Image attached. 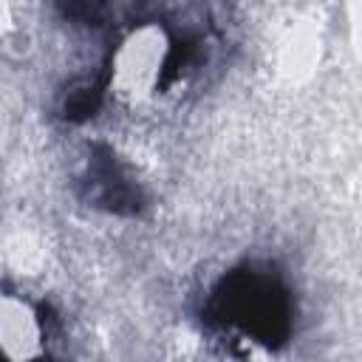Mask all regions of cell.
<instances>
[{"label":"cell","mask_w":362,"mask_h":362,"mask_svg":"<svg viewBox=\"0 0 362 362\" xmlns=\"http://www.w3.org/2000/svg\"><path fill=\"white\" fill-rule=\"evenodd\" d=\"M229 17L215 0H150L105 54L107 90L130 107L184 99L221 65Z\"/></svg>","instance_id":"obj_1"},{"label":"cell","mask_w":362,"mask_h":362,"mask_svg":"<svg viewBox=\"0 0 362 362\" xmlns=\"http://www.w3.org/2000/svg\"><path fill=\"white\" fill-rule=\"evenodd\" d=\"M201 322L232 354L266 356L288 345L297 322V300L274 263L243 260L209 286Z\"/></svg>","instance_id":"obj_2"},{"label":"cell","mask_w":362,"mask_h":362,"mask_svg":"<svg viewBox=\"0 0 362 362\" xmlns=\"http://www.w3.org/2000/svg\"><path fill=\"white\" fill-rule=\"evenodd\" d=\"M51 3L62 23L74 28H93L105 20L110 0H51Z\"/></svg>","instance_id":"obj_6"},{"label":"cell","mask_w":362,"mask_h":362,"mask_svg":"<svg viewBox=\"0 0 362 362\" xmlns=\"http://www.w3.org/2000/svg\"><path fill=\"white\" fill-rule=\"evenodd\" d=\"M59 320L45 300L3 288L0 297V345L3 354L14 362L51 356L57 342Z\"/></svg>","instance_id":"obj_4"},{"label":"cell","mask_w":362,"mask_h":362,"mask_svg":"<svg viewBox=\"0 0 362 362\" xmlns=\"http://www.w3.org/2000/svg\"><path fill=\"white\" fill-rule=\"evenodd\" d=\"M74 195L85 206L116 218H136L147 204L136 170L107 141H90L85 147L74 173Z\"/></svg>","instance_id":"obj_3"},{"label":"cell","mask_w":362,"mask_h":362,"mask_svg":"<svg viewBox=\"0 0 362 362\" xmlns=\"http://www.w3.org/2000/svg\"><path fill=\"white\" fill-rule=\"evenodd\" d=\"M107 93H110L107 90V71H105V59H102L96 74L76 76L65 85V90L59 93V102H57V113H59V119H65L71 124H82L102 107Z\"/></svg>","instance_id":"obj_5"}]
</instances>
